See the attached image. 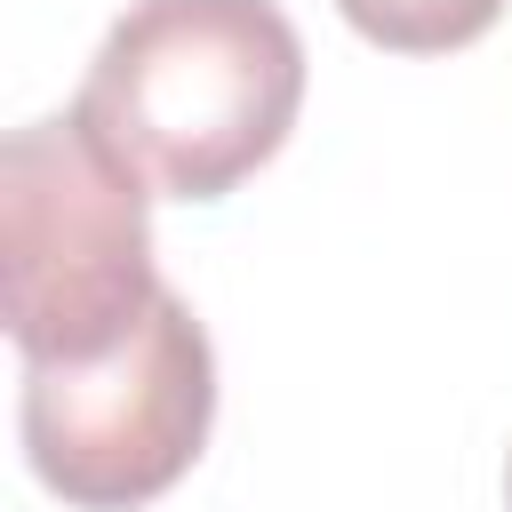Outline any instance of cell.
I'll use <instances>...</instances> for the list:
<instances>
[{"label": "cell", "mask_w": 512, "mask_h": 512, "mask_svg": "<svg viewBox=\"0 0 512 512\" xmlns=\"http://www.w3.org/2000/svg\"><path fill=\"white\" fill-rule=\"evenodd\" d=\"M304 104V40L272 0H136L72 112L168 200H224L256 176Z\"/></svg>", "instance_id": "cell-1"}, {"label": "cell", "mask_w": 512, "mask_h": 512, "mask_svg": "<svg viewBox=\"0 0 512 512\" xmlns=\"http://www.w3.org/2000/svg\"><path fill=\"white\" fill-rule=\"evenodd\" d=\"M152 296V184L72 104L24 120L0 152V312L16 352L96 360Z\"/></svg>", "instance_id": "cell-2"}, {"label": "cell", "mask_w": 512, "mask_h": 512, "mask_svg": "<svg viewBox=\"0 0 512 512\" xmlns=\"http://www.w3.org/2000/svg\"><path fill=\"white\" fill-rule=\"evenodd\" d=\"M24 456L80 512L152 504L192 472L216 424V352L176 288L96 360H24Z\"/></svg>", "instance_id": "cell-3"}, {"label": "cell", "mask_w": 512, "mask_h": 512, "mask_svg": "<svg viewBox=\"0 0 512 512\" xmlns=\"http://www.w3.org/2000/svg\"><path fill=\"white\" fill-rule=\"evenodd\" d=\"M336 8L360 40H376L392 56H448L504 16V0H336Z\"/></svg>", "instance_id": "cell-4"}]
</instances>
